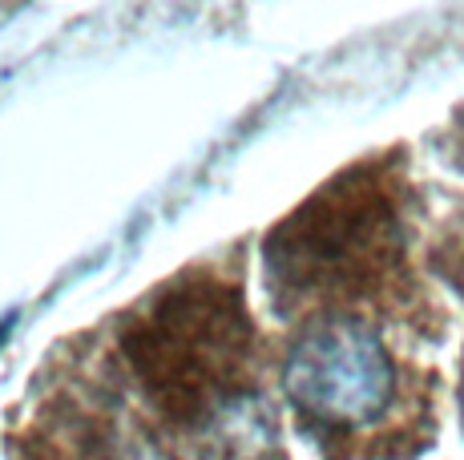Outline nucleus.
Here are the masks:
<instances>
[{"label": "nucleus", "mask_w": 464, "mask_h": 460, "mask_svg": "<svg viewBox=\"0 0 464 460\" xmlns=\"http://www.w3.org/2000/svg\"><path fill=\"white\" fill-rule=\"evenodd\" d=\"M121 359L141 396L182 432H222L251 404L255 323L243 291L222 279H178L121 331Z\"/></svg>", "instance_id": "nucleus-1"}, {"label": "nucleus", "mask_w": 464, "mask_h": 460, "mask_svg": "<svg viewBox=\"0 0 464 460\" xmlns=\"http://www.w3.org/2000/svg\"><path fill=\"white\" fill-rule=\"evenodd\" d=\"M5 331H8V323H0V340H5Z\"/></svg>", "instance_id": "nucleus-5"}, {"label": "nucleus", "mask_w": 464, "mask_h": 460, "mask_svg": "<svg viewBox=\"0 0 464 460\" xmlns=\"http://www.w3.org/2000/svg\"><path fill=\"white\" fill-rule=\"evenodd\" d=\"M33 460H150L113 424L93 416H57L33 436Z\"/></svg>", "instance_id": "nucleus-4"}, {"label": "nucleus", "mask_w": 464, "mask_h": 460, "mask_svg": "<svg viewBox=\"0 0 464 460\" xmlns=\"http://www.w3.org/2000/svg\"><path fill=\"white\" fill-rule=\"evenodd\" d=\"M404 230L383 174L352 170L266 238V279L283 295H360L396 267Z\"/></svg>", "instance_id": "nucleus-2"}, {"label": "nucleus", "mask_w": 464, "mask_h": 460, "mask_svg": "<svg viewBox=\"0 0 464 460\" xmlns=\"http://www.w3.org/2000/svg\"><path fill=\"white\" fill-rule=\"evenodd\" d=\"M396 364L368 323L327 315L287 351L283 392L315 428L352 432L388 416L396 400Z\"/></svg>", "instance_id": "nucleus-3"}]
</instances>
